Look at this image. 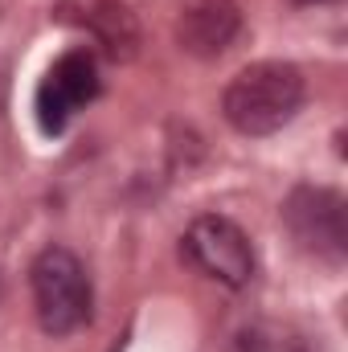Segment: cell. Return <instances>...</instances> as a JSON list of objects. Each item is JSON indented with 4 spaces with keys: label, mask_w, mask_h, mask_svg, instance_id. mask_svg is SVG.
<instances>
[{
    "label": "cell",
    "mask_w": 348,
    "mask_h": 352,
    "mask_svg": "<svg viewBox=\"0 0 348 352\" xmlns=\"http://www.w3.org/2000/svg\"><path fill=\"white\" fill-rule=\"evenodd\" d=\"M303 102V74L291 62H254L230 78L221 115L242 135H274Z\"/></svg>",
    "instance_id": "cell-1"
},
{
    "label": "cell",
    "mask_w": 348,
    "mask_h": 352,
    "mask_svg": "<svg viewBox=\"0 0 348 352\" xmlns=\"http://www.w3.org/2000/svg\"><path fill=\"white\" fill-rule=\"evenodd\" d=\"M29 283H33L37 324L45 336H74L78 328L90 324L94 291H90V274L78 263V254L62 246L41 250L29 266Z\"/></svg>",
    "instance_id": "cell-2"
},
{
    "label": "cell",
    "mask_w": 348,
    "mask_h": 352,
    "mask_svg": "<svg viewBox=\"0 0 348 352\" xmlns=\"http://www.w3.org/2000/svg\"><path fill=\"white\" fill-rule=\"evenodd\" d=\"M283 226L303 254L324 263H345L348 254V205L336 188L299 184L283 201Z\"/></svg>",
    "instance_id": "cell-3"
},
{
    "label": "cell",
    "mask_w": 348,
    "mask_h": 352,
    "mask_svg": "<svg viewBox=\"0 0 348 352\" xmlns=\"http://www.w3.org/2000/svg\"><path fill=\"white\" fill-rule=\"evenodd\" d=\"M180 250L201 274H209L221 287L238 291L254 278V246L230 217H217V213L197 217L180 238Z\"/></svg>",
    "instance_id": "cell-4"
},
{
    "label": "cell",
    "mask_w": 348,
    "mask_h": 352,
    "mask_svg": "<svg viewBox=\"0 0 348 352\" xmlns=\"http://www.w3.org/2000/svg\"><path fill=\"white\" fill-rule=\"evenodd\" d=\"M94 94H98V66H94V58L87 50L62 54L50 66V74L41 78V87H37V123H41V131L45 135L66 131L70 115L78 107H87Z\"/></svg>",
    "instance_id": "cell-5"
},
{
    "label": "cell",
    "mask_w": 348,
    "mask_h": 352,
    "mask_svg": "<svg viewBox=\"0 0 348 352\" xmlns=\"http://www.w3.org/2000/svg\"><path fill=\"white\" fill-rule=\"evenodd\" d=\"M242 33V8L234 0H188L176 12L173 37L188 58H221Z\"/></svg>",
    "instance_id": "cell-6"
},
{
    "label": "cell",
    "mask_w": 348,
    "mask_h": 352,
    "mask_svg": "<svg viewBox=\"0 0 348 352\" xmlns=\"http://www.w3.org/2000/svg\"><path fill=\"white\" fill-rule=\"evenodd\" d=\"M58 21L87 29L111 62H131L140 54V25L119 0H62Z\"/></svg>",
    "instance_id": "cell-7"
},
{
    "label": "cell",
    "mask_w": 348,
    "mask_h": 352,
    "mask_svg": "<svg viewBox=\"0 0 348 352\" xmlns=\"http://www.w3.org/2000/svg\"><path fill=\"white\" fill-rule=\"evenodd\" d=\"M234 352H320L312 349L307 336H299L295 328H283V324H250L238 332Z\"/></svg>",
    "instance_id": "cell-8"
},
{
    "label": "cell",
    "mask_w": 348,
    "mask_h": 352,
    "mask_svg": "<svg viewBox=\"0 0 348 352\" xmlns=\"http://www.w3.org/2000/svg\"><path fill=\"white\" fill-rule=\"evenodd\" d=\"M291 4H299V8H312V4H336V0H291Z\"/></svg>",
    "instance_id": "cell-9"
}]
</instances>
